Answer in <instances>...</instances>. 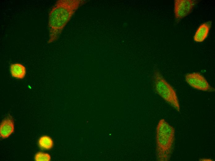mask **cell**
<instances>
[{"label": "cell", "mask_w": 215, "mask_h": 161, "mask_svg": "<svg viewBox=\"0 0 215 161\" xmlns=\"http://www.w3.org/2000/svg\"><path fill=\"white\" fill-rule=\"evenodd\" d=\"M153 81L157 93L171 107L180 112V106L175 91L158 70L154 71Z\"/></svg>", "instance_id": "obj_3"}, {"label": "cell", "mask_w": 215, "mask_h": 161, "mask_svg": "<svg viewBox=\"0 0 215 161\" xmlns=\"http://www.w3.org/2000/svg\"><path fill=\"white\" fill-rule=\"evenodd\" d=\"M51 159L50 155L48 153L39 152L36 153L34 160L36 161H49Z\"/></svg>", "instance_id": "obj_10"}, {"label": "cell", "mask_w": 215, "mask_h": 161, "mask_svg": "<svg viewBox=\"0 0 215 161\" xmlns=\"http://www.w3.org/2000/svg\"><path fill=\"white\" fill-rule=\"evenodd\" d=\"M196 3L195 0H175L174 12L175 19L180 20L188 15L191 12Z\"/></svg>", "instance_id": "obj_5"}, {"label": "cell", "mask_w": 215, "mask_h": 161, "mask_svg": "<svg viewBox=\"0 0 215 161\" xmlns=\"http://www.w3.org/2000/svg\"><path fill=\"white\" fill-rule=\"evenodd\" d=\"M10 71L12 76L16 78L23 79L26 75V68L20 63L11 64L10 67Z\"/></svg>", "instance_id": "obj_8"}, {"label": "cell", "mask_w": 215, "mask_h": 161, "mask_svg": "<svg viewBox=\"0 0 215 161\" xmlns=\"http://www.w3.org/2000/svg\"><path fill=\"white\" fill-rule=\"evenodd\" d=\"M86 2L82 0H58L53 7L48 15L49 44L59 38L66 24L76 10Z\"/></svg>", "instance_id": "obj_1"}, {"label": "cell", "mask_w": 215, "mask_h": 161, "mask_svg": "<svg viewBox=\"0 0 215 161\" xmlns=\"http://www.w3.org/2000/svg\"><path fill=\"white\" fill-rule=\"evenodd\" d=\"M186 81L190 86L198 90L209 92L215 91L205 77L198 72H193L187 74L185 76Z\"/></svg>", "instance_id": "obj_4"}, {"label": "cell", "mask_w": 215, "mask_h": 161, "mask_svg": "<svg viewBox=\"0 0 215 161\" xmlns=\"http://www.w3.org/2000/svg\"><path fill=\"white\" fill-rule=\"evenodd\" d=\"M175 129L164 119H161L156 128V154L158 160H169L175 141Z\"/></svg>", "instance_id": "obj_2"}, {"label": "cell", "mask_w": 215, "mask_h": 161, "mask_svg": "<svg viewBox=\"0 0 215 161\" xmlns=\"http://www.w3.org/2000/svg\"><path fill=\"white\" fill-rule=\"evenodd\" d=\"M38 145L41 149L49 150L53 147L54 143L53 139L50 137L44 135L39 139Z\"/></svg>", "instance_id": "obj_9"}, {"label": "cell", "mask_w": 215, "mask_h": 161, "mask_svg": "<svg viewBox=\"0 0 215 161\" xmlns=\"http://www.w3.org/2000/svg\"><path fill=\"white\" fill-rule=\"evenodd\" d=\"M211 24L206 22L201 24L197 29L194 34L193 39L197 42L204 41L207 38L210 28Z\"/></svg>", "instance_id": "obj_7"}, {"label": "cell", "mask_w": 215, "mask_h": 161, "mask_svg": "<svg viewBox=\"0 0 215 161\" xmlns=\"http://www.w3.org/2000/svg\"><path fill=\"white\" fill-rule=\"evenodd\" d=\"M14 124L13 119L11 116L5 118L0 126V136L3 138L8 137L14 132Z\"/></svg>", "instance_id": "obj_6"}]
</instances>
